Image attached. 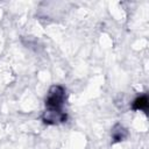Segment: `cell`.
<instances>
[{
  "label": "cell",
  "mask_w": 149,
  "mask_h": 149,
  "mask_svg": "<svg viewBox=\"0 0 149 149\" xmlns=\"http://www.w3.org/2000/svg\"><path fill=\"white\" fill-rule=\"evenodd\" d=\"M133 108L134 109H143L144 112H148V98L146 95L137 98L133 102Z\"/></svg>",
  "instance_id": "obj_2"
},
{
  "label": "cell",
  "mask_w": 149,
  "mask_h": 149,
  "mask_svg": "<svg viewBox=\"0 0 149 149\" xmlns=\"http://www.w3.org/2000/svg\"><path fill=\"white\" fill-rule=\"evenodd\" d=\"M64 101V90L61 86H52L49 95L45 100L47 111L43 120L45 123H56L66 120V114L61 112V107Z\"/></svg>",
  "instance_id": "obj_1"
}]
</instances>
